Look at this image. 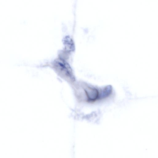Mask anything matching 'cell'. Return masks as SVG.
Masks as SVG:
<instances>
[{"instance_id":"2","label":"cell","mask_w":158,"mask_h":158,"mask_svg":"<svg viewBox=\"0 0 158 158\" xmlns=\"http://www.w3.org/2000/svg\"><path fill=\"white\" fill-rule=\"evenodd\" d=\"M53 68L61 78L72 85L76 82L75 77L69 64L62 60L59 59L54 62Z\"/></svg>"},{"instance_id":"1","label":"cell","mask_w":158,"mask_h":158,"mask_svg":"<svg viewBox=\"0 0 158 158\" xmlns=\"http://www.w3.org/2000/svg\"><path fill=\"white\" fill-rule=\"evenodd\" d=\"M73 88L75 97L79 102L93 103L104 99L103 89L100 90L85 82H76Z\"/></svg>"}]
</instances>
